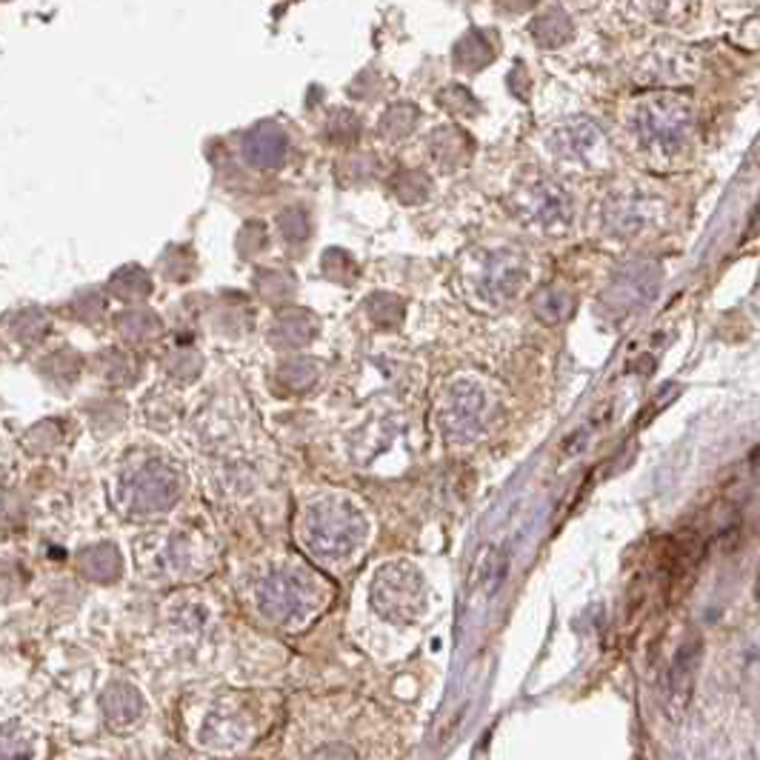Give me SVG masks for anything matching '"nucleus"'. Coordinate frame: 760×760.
I'll use <instances>...</instances> for the list:
<instances>
[{
    "label": "nucleus",
    "mask_w": 760,
    "mask_h": 760,
    "mask_svg": "<svg viewBox=\"0 0 760 760\" xmlns=\"http://www.w3.org/2000/svg\"><path fill=\"white\" fill-rule=\"evenodd\" d=\"M246 150H249L251 163L271 166V163H278L280 157H284L286 143L278 132H255V135L249 137V143H246Z\"/></svg>",
    "instance_id": "f257e3e1"
}]
</instances>
